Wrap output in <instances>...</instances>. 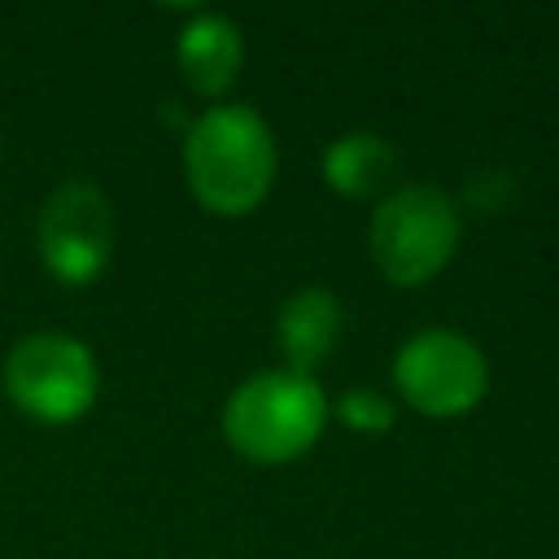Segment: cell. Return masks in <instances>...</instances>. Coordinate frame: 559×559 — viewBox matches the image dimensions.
<instances>
[{"label": "cell", "instance_id": "obj_2", "mask_svg": "<svg viewBox=\"0 0 559 559\" xmlns=\"http://www.w3.org/2000/svg\"><path fill=\"white\" fill-rule=\"evenodd\" d=\"M332 415L323 384L293 367L245 376L223 402V437L253 467H284L314 450Z\"/></svg>", "mask_w": 559, "mask_h": 559}, {"label": "cell", "instance_id": "obj_4", "mask_svg": "<svg viewBox=\"0 0 559 559\" xmlns=\"http://www.w3.org/2000/svg\"><path fill=\"white\" fill-rule=\"evenodd\" d=\"M0 389L17 415L44 428H66L96 406L100 367L87 341L70 332H31L9 345Z\"/></svg>", "mask_w": 559, "mask_h": 559}, {"label": "cell", "instance_id": "obj_1", "mask_svg": "<svg viewBox=\"0 0 559 559\" xmlns=\"http://www.w3.org/2000/svg\"><path fill=\"white\" fill-rule=\"evenodd\" d=\"M183 183L192 201L214 218L253 214L280 170V148L271 122L253 105H210L183 131Z\"/></svg>", "mask_w": 559, "mask_h": 559}, {"label": "cell", "instance_id": "obj_8", "mask_svg": "<svg viewBox=\"0 0 559 559\" xmlns=\"http://www.w3.org/2000/svg\"><path fill=\"white\" fill-rule=\"evenodd\" d=\"M341 332H345V306L336 293H328L319 284L288 293L275 314V341L284 354V367L306 371V376H314L328 362Z\"/></svg>", "mask_w": 559, "mask_h": 559}, {"label": "cell", "instance_id": "obj_10", "mask_svg": "<svg viewBox=\"0 0 559 559\" xmlns=\"http://www.w3.org/2000/svg\"><path fill=\"white\" fill-rule=\"evenodd\" d=\"M332 415L341 428H349L358 437H384L397 424V402L371 384H354L332 402Z\"/></svg>", "mask_w": 559, "mask_h": 559}, {"label": "cell", "instance_id": "obj_9", "mask_svg": "<svg viewBox=\"0 0 559 559\" xmlns=\"http://www.w3.org/2000/svg\"><path fill=\"white\" fill-rule=\"evenodd\" d=\"M393 170H397V153L384 135L376 131H345L336 135L323 157H319V175L332 192L349 197V201H367V197H380L389 183H393Z\"/></svg>", "mask_w": 559, "mask_h": 559}, {"label": "cell", "instance_id": "obj_7", "mask_svg": "<svg viewBox=\"0 0 559 559\" xmlns=\"http://www.w3.org/2000/svg\"><path fill=\"white\" fill-rule=\"evenodd\" d=\"M175 66H179V79H183L188 92H197L205 100H218L245 66L240 26L227 13H214V9L188 13V22L175 35Z\"/></svg>", "mask_w": 559, "mask_h": 559}, {"label": "cell", "instance_id": "obj_3", "mask_svg": "<svg viewBox=\"0 0 559 559\" xmlns=\"http://www.w3.org/2000/svg\"><path fill=\"white\" fill-rule=\"evenodd\" d=\"M463 240V205L432 183H402L384 192L367 223V253L397 288L437 280Z\"/></svg>", "mask_w": 559, "mask_h": 559}, {"label": "cell", "instance_id": "obj_6", "mask_svg": "<svg viewBox=\"0 0 559 559\" xmlns=\"http://www.w3.org/2000/svg\"><path fill=\"white\" fill-rule=\"evenodd\" d=\"M114 240H118L114 201L92 179H66L44 197L35 218V245L52 280L70 288L100 280L114 258Z\"/></svg>", "mask_w": 559, "mask_h": 559}, {"label": "cell", "instance_id": "obj_5", "mask_svg": "<svg viewBox=\"0 0 559 559\" xmlns=\"http://www.w3.org/2000/svg\"><path fill=\"white\" fill-rule=\"evenodd\" d=\"M397 397L424 419H459L489 393L485 349L454 328H424L406 336L389 362Z\"/></svg>", "mask_w": 559, "mask_h": 559}]
</instances>
